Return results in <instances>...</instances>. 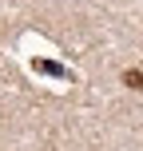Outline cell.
<instances>
[{"mask_svg": "<svg viewBox=\"0 0 143 151\" xmlns=\"http://www.w3.org/2000/svg\"><path fill=\"white\" fill-rule=\"evenodd\" d=\"M32 68H36L40 76H56V80H72V76H68V68H60V64H52V60H36Z\"/></svg>", "mask_w": 143, "mask_h": 151, "instance_id": "1", "label": "cell"}, {"mask_svg": "<svg viewBox=\"0 0 143 151\" xmlns=\"http://www.w3.org/2000/svg\"><path fill=\"white\" fill-rule=\"evenodd\" d=\"M123 83H131L135 91H143V72H123Z\"/></svg>", "mask_w": 143, "mask_h": 151, "instance_id": "2", "label": "cell"}]
</instances>
